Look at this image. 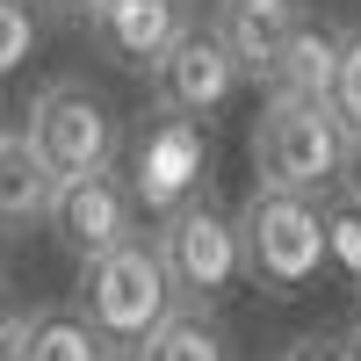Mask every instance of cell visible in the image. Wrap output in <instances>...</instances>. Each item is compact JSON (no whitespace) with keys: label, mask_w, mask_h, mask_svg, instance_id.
<instances>
[{"label":"cell","mask_w":361,"mask_h":361,"mask_svg":"<svg viewBox=\"0 0 361 361\" xmlns=\"http://www.w3.org/2000/svg\"><path fill=\"white\" fill-rule=\"evenodd\" d=\"M340 188H347V195L361 202V130L347 137V166H340Z\"/></svg>","instance_id":"17"},{"label":"cell","mask_w":361,"mask_h":361,"mask_svg":"<svg viewBox=\"0 0 361 361\" xmlns=\"http://www.w3.org/2000/svg\"><path fill=\"white\" fill-rule=\"evenodd\" d=\"M22 137H29V152L44 159L51 180H80L94 166H116V109H109L102 87H87V80L37 87Z\"/></svg>","instance_id":"5"},{"label":"cell","mask_w":361,"mask_h":361,"mask_svg":"<svg viewBox=\"0 0 361 361\" xmlns=\"http://www.w3.org/2000/svg\"><path fill=\"white\" fill-rule=\"evenodd\" d=\"M354 325H361V275H354Z\"/></svg>","instance_id":"21"},{"label":"cell","mask_w":361,"mask_h":361,"mask_svg":"<svg viewBox=\"0 0 361 361\" xmlns=\"http://www.w3.org/2000/svg\"><path fill=\"white\" fill-rule=\"evenodd\" d=\"M130 361H238L231 333H224V318L217 311H202V304H173L166 325L152 340H145Z\"/></svg>","instance_id":"13"},{"label":"cell","mask_w":361,"mask_h":361,"mask_svg":"<svg viewBox=\"0 0 361 361\" xmlns=\"http://www.w3.org/2000/svg\"><path fill=\"white\" fill-rule=\"evenodd\" d=\"M333 123L354 137L361 130V29H340V58H333V87H325Z\"/></svg>","instance_id":"14"},{"label":"cell","mask_w":361,"mask_h":361,"mask_svg":"<svg viewBox=\"0 0 361 361\" xmlns=\"http://www.w3.org/2000/svg\"><path fill=\"white\" fill-rule=\"evenodd\" d=\"M109 361H123V354H109Z\"/></svg>","instance_id":"22"},{"label":"cell","mask_w":361,"mask_h":361,"mask_svg":"<svg viewBox=\"0 0 361 361\" xmlns=\"http://www.w3.org/2000/svg\"><path fill=\"white\" fill-rule=\"evenodd\" d=\"M29 51H37V8L29 0H0V80L22 73Z\"/></svg>","instance_id":"15"},{"label":"cell","mask_w":361,"mask_h":361,"mask_svg":"<svg viewBox=\"0 0 361 361\" xmlns=\"http://www.w3.org/2000/svg\"><path fill=\"white\" fill-rule=\"evenodd\" d=\"M8 318H15V311H8V275H0V333H8Z\"/></svg>","instance_id":"20"},{"label":"cell","mask_w":361,"mask_h":361,"mask_svg":"<svg viewBox=\"0 0 361 361\" xmlns=\"http://www.w3.org/2000/svg\"><path fill=\"white\" fill-rule=\"evenodd\" d=\"M180 29H195L188 0H94V8H87V37L123 73H152L180 44Z\"/></svg>","instance_id":"8"},{"label":"cell","mask_w":361,"mask_h":361,"mask_svg":"<svg viewBox=\"0 0 361 361\" xmlns=\"http://www.w3.org/2000/svg\"><path fill=\"white\" fill-rule=\"evenodd\" d=\"M347 166V130L333 123L325 102H260L253 123V188H282V195H333Z\"/></svg>","instance_id":"3"},{"label":"cell","mask_w":361,"mask_h":361,"mask_svg":"<svg viewBox=\"0 0 361 361\" xmlns=\"http://www.w3.org/2000/svg\"><path fill=\"white\" fill-rule=\"evenodd\" d=\"M238 224V253H246V282L267 296H304L333 246H325V209L311 195H282V188H253L231 209Z\"/></svg>","instance_id":"2"},{"label":"cell","mask_w":361,"mask_h":361,"mask_svg":"<svg viewBox=\"0 0 361 361\" xmlns=\"http://www.w3.org/2000/svg\"><path fill=\"white\" fill-rule=\"evenodd\" d=\"M282 361H347V347H340V340L304 333V340H289V347H282Z\"/></svg>","instance_id":"16"},{"label":"cell","mask_w":361,"mask_h":361,"mask_svg":"<svg viewBox=\"0 0 361 361\" xmlns=\"http://www.w3.org/2000/svg\"><path fill=\"white\" fill-rule=\"evenodd\" d=\"M152 253L166 267V282L180 304H202V311H217L238 296V282H246V253H238V224H231V209H217L209 195H180L159 231H152Z\"/></svg>","instance_id":"4"},{"label":"cell","mask_w":361,"mask_h":361,"mask_svg":"<svg viewBox=\"0 0 361 361\" xmlns=\"http://www.w3.org/2000/svg\"><path fill=\"white\" fill-rule=\"evenodd\" d=\"M304 22H311L304 0H209V22L202 29L231 51V66L246 73V80H260L267 58H275Z\"/></svg>","instance_id":"9"},{"label":"cell","mask_w":361,"mask_h":361,"mask_svg":"<svg viewBox=\"0 0 361 361\" xmlns=\"http://www.w3.org/2000/svg\"><path fill=\"white\" fill-rule=\"evenodd\" d=\"M180 304L166 267L152 253V238H123V246H109L94 260H80V282H73V311L94 325V340L109 354H137L145 340L166 325V311Z\"/></svg>","instance_id":"1"},{"label":"cell","mask_w":361,"mask_h":361,"mask_svg":"<svg viewBox=\"0 0 361 361\" xmlns=\"http://www.w3.org/2000/svg\"><path fill=\"white\" fill-rule=\"evenodd\" d=\"M0 130H8V123H0Z\"/></svg>","instance_id":"23"},{"label":"cell","mask_w":361,"mask_h":361,"mask_svg":"<svg viewBox=\"0 0 361 361\" xmlns=\"http://www.w3.org/2000/svg\"><path fill=\"white\" fill-rule=\"evenodd\" d=\"M340 347H347V361H361V325H354V333H340Z\"/></svg>","instance_id":"19"},{"label":"cell","mask_w":361,"mask_h":361,"mask_svg":"<svg viewBox=\"0 0 361 361\" xmlns=\"http://www.w3.org/2000/svg\"><path fill=\"white\" fill-rule=\"evenodd\" d=\"M333 58H340V29L304 22L275 58H267L260 87H267V94H282V102H325V87H333Z\"/></svg>","instance_id":"12"},{"label":"cell","mask_w":361,"mask_h":361,"mask_svg":"<svg viewBox=\"0 0 361 361\" xmlns=\"http://www.w3.org/2000/svg\"><path fill=\"white\" fill-rule=\"evenodd\" d=\"M0 361H109L80 311H15L0 333Z\"/></svg>","instance_id":"10"},{"label":"cell","mask_w":361,"mask_h":361,"mask_svg":"<svg viewBox=\"0 0 361 361\" xmlns=\"http://www.w3.org/2000/svg\"><path fill=\"white\" fill-rule=\"evenodd\" d=\"M44 224H51V238L73 260H94L109 246H123V238H137V188L116 166H94V173H80V180H58Z\"/></svg>","instance_id":"6"},{"label":"cell","mask_w":361,"mask_h":361,"mask_svg":"<svg viewBox=\"0 0 361 361\" xmlns=\"http://www.w3.org/2000/svg\"><path fill=\"white\" fill-rule=\"evenodd\" d=\"M51 15H66V22H87V8H94V0H44Z\"/></svg>","instance_id":"18"},{"label":"cell","mask_w":361,"mask_h":361,"mask_svg":"<svg viewBox=\"0 0 361 361\" xmlns=\"http://www.w3.org/2000/svg\"><path fill=\"white\" fill-rule=\"evenodd\" d=\"M51 195L58 180L44 173V159L29 152L22 130H0V238H22L51 217Z\"/></svg>","instance_id":"11"},{"label":"cell","mask_w":361,"mask_h":361,"mask_svg":"<svg viewBox=\"0 0 361 361\" xmlns=\"http://www.w3.org/2000/svg\"><path fill=\"white\" fill-rule=\"evenodd\" d=\"M152 102H159V116H173V123H209L238 87H246V73L231 66V51L209 37V29L195 22V29H180V44L159 58L152 73Z\"/></svg>","instance_id":"7"}]
</instances>
